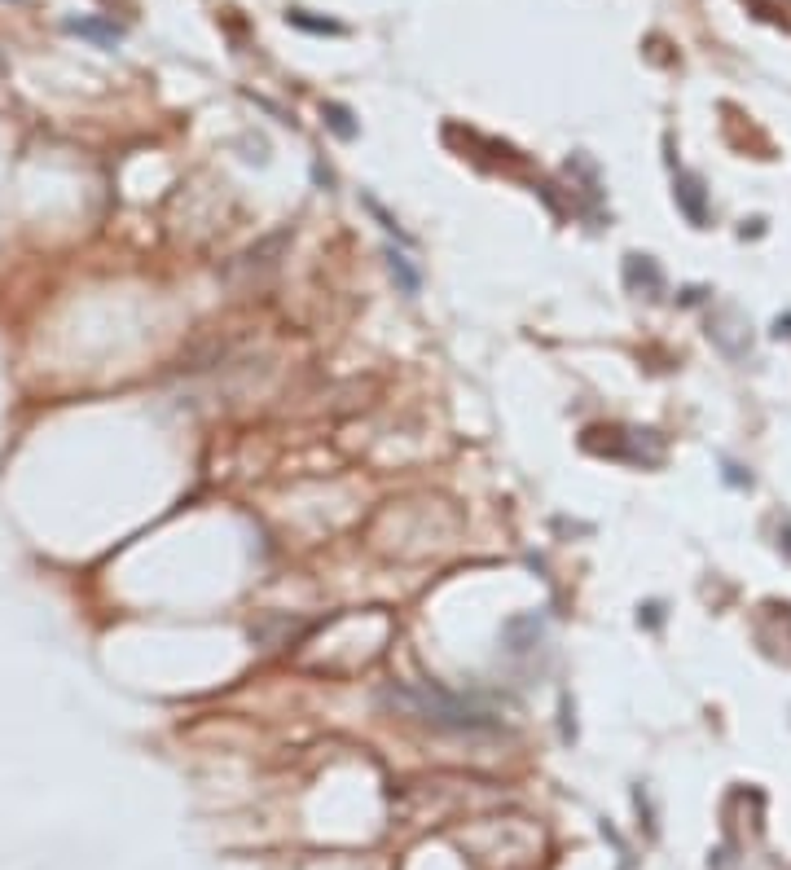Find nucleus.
<instances>
[{"instance_id":"1","label":"nucleus","mask_w":791,"mask_h":870,"mask_svg":"<svg viewBox=\"0 0 791 870\" xmlns=\"http://www.w3.org/2000/svg\"><path fill=\"white\" fill-rule=\"evenodd\" d=\"M66 32L84 35V40H98V44H119V40H124V27L98 23V18H66Z\"/></svg>"},{"instance_id":"2","label":"nucleus","mask_w":791,"mask_h":870,"mask_svg":"<svg viewBox=\"0 0 791 870\" xmlns=\"http://www.w3.org/2000/svg\"><path fill=\"white\" fill-rule=\"evenodd\" d=\"M677 199L686 202V216H691V220H703V194H699V180H694V176H682Z\"/></svg>"},{"instance_id":"3","label":"nucleus","mask_w":791,"mask_h":870,"mask_svg":"<svg viewBox=\"0 0 791 870\" xmlns=\"http://www.w3.org/2000/svg\"><path fill=\"white\" fill-rule=\"evenodd\" d=\"M326 115H330V124H334V133L339 136H352L357 128L348 124V110H339V106H326Z\"/></svg>"}]
</instances>
